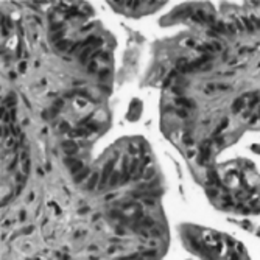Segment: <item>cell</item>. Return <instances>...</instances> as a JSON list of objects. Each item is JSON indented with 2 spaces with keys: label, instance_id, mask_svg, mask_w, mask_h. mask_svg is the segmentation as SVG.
<instances>
[{
  "label": "cell",
  "instance_id": "7a4b0ae2",
  "mask_svg": "<svg viewBox=\"0 0 260 260\" xmlns=\"http://www.w3.org/2000/svg\"><path fill=\"white\" fill-rule=\"evenodd\" d=\"M97 179H98V174H94V176L90 178V181H89V184H87V189H89V190L94 189V185H95V182H97Z\"/></svg>",
  "mask_w": 260,
  "mask_h": 260
},
{
  "label": "cell",
  "instance_id": "6da1fadb",
  "mask_svg": "<svg viewBox=\"0 0 260 260\" xmlns=\"http://www.w3.org/2000/svg\"><path fill=\"white\" fill-rule=\"evenodd\" d=\"M64 148H65V151H67V153H75V151H77V145H75L73 142L64 143Z\"/></svg>",
  "mask_w": 260,
  "mask_h": 260
}]
</instances>
